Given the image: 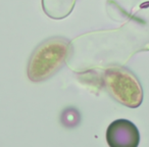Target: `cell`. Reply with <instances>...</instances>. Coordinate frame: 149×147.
<instances>
[{
    "label": "cell",
    "instance_id": "cell-2",
    "mask_svg": "<svg viewBox=\"0 0 149 147\" xmlns=\"http://www.w3.org/2000/svg\"><path fill=\"white\" fill-rule=\"evenodd\" d=\"M104 84L112 97L128 107H138L143 93L139 81L123 68H109L104 72Z\"/></svg>",
    "mask_w": 149,
    "mask_h": 147
},
{
    "label": "cell",
    "instance_id": "cell-1",
    "mask_svg": "<svg viewBox=\"0 0 149 147\" xmlns=\"http://www.w3.org/2000/svg\"><path fill=\"white\" fill-rule=\"evenodd\" d=\"M70 42L62 37L43 41L32 53L28 63V77L39 83L57 72L63 66L70 53Z\"/></svg>",
    "mask_w": 149,
    "mask_h": 147
},
{
    "label": "cell",
    "instance_id": "cell-3",
    "mask_svg": "<svg viewBox=\"0 0 149 147\" xmlns=\"http://www.w3.org/2000/svg\"><path fill=\"white\" fill-rule=\"evenodd\" d=\"M106 141L110 147H136L140 141V135L132 122L120 118L108 126Z\"/></svg>",
    "mask_w": 149,
    "mask_h": 147
}]
</instances>
